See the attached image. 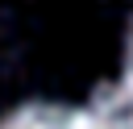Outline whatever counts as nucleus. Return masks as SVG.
I'll return each instance as SVG.
<instances>
[{
	"instance_id": "f03ea898",
	"label": "nucleus",
	"mask_w": 133,
	"mask_h": 129,
	"mask_svg": "<svg viewBox=\"0 0 133 129\" xmlns=\"http://www.w3.org/2000/svg\"><path fill=\"white\" fill-rule=\"evenodd\" d=\"M0 129H83L79 125V108H62V104H25L17 112H8L0 121Z\"/></svg>"
},
{
	"instance_id": "f257e3e1",
	"label": "nucleus",
	"mask_w": 133,
	"mask_h": 129,
	"mask_svg": "<svg viewBox=\"0 0 133 129\" xmlns=\"http://www.w3.org/2000/svg\"><path fill=\"white\" fill-rule=\"evenodd\" d=\"M83 129H133V75L100 87L87 108H79Z\"/></svg>"
},
{
	"instance_id": "7ed1b4c3",
	"label": "nucleus",
	"mask_w": 133,
	"mask_h": 129,
	"mask_svg": "<svg viewBox=\"0 0 133 129\" xmlns=\"http://www.w3.org/2000/svg\"><path fill=\"white\" fill-rule=\"evenodd\" d=\"M125 75H133V29H129V50H125Z\"/></svg>"
}]
</instances>
